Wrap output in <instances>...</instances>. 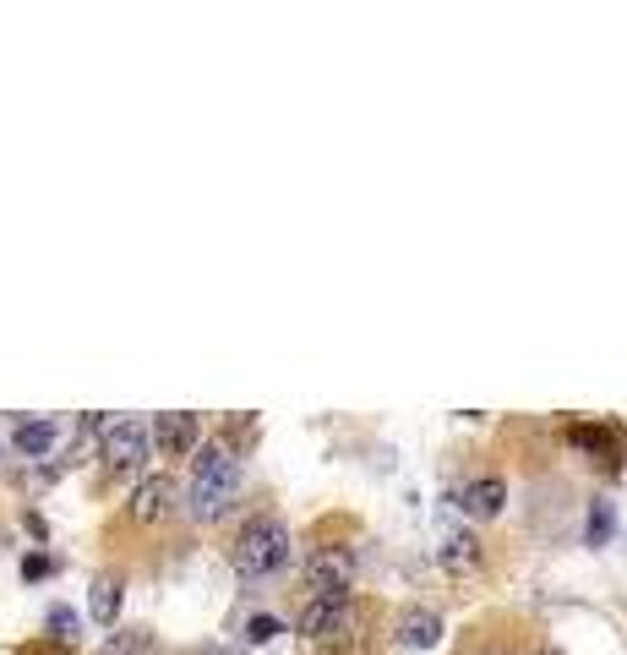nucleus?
Here are the masks:
<instances>
[{
	"label": "nucleus",
	"mask_w": 627,
	"mask_h": 655,
	"mask_svg": "<svg viewBox=\"0 0 627 655\" xmlns=\"http://www.w3.org/2000/svg\"><path fill=\"white\" fill-rule=\"evenodd\" d=\"M241 503V454L230 443H202L191 454V486H186V514L196 524L224 520Z\"/></svg>",
	"instance_id": "nucleus-1"
},
{
	"label": "nucleus",
	"mask_w": 627,
	"mask_h": 655,
	"mask_svg": "<svg viewBox=\"0 0 627 655\" xmlns=\"http://www.w3.org/2000/svg\"><path fill=\"white\" fill-rule=\"evenodd\" d=\"M230 563H235L241 580H273L290 563V530H284V520H273V514L246 520L241 535H235V546H230Z\"/></svg>",
	"instance_id": "nucleus-2"
},
{
	"label": "nucleus",
	"mask_w": 627,
	"mask_h": 655,
	"mask_svg": "<svg viewBox=\"0 0 627 655\" xmlns=\"http://www.w3.org/2000/svg\"><path fill=\"white\" fill-rule=\"evenodd\" d=\"M355 628H361L355 595H312V601L301 606V634H306L312 645H344Z\"/></svg>",
	"instance_id": "nucleus-3"
},
{
	"label": "nucleus",
	"mask_w": 627,
	"mask_h": 655,
	"mask_svg": "<svg viewBox=\"0 0 627 655\" xmlns=\"http://www.w3.org/2000/svg\"><path fill=\"white\" fill-rule=\"evenodd\" d=\"M104 470L110 475H131V470H142L148 454H153V443H148V426L142 421H115V426H104Z\"/></svg>",
	"instance_id": "nucleus-4"
},
{
	"label": "nucleus",
	"mask_w": 627,
	"mask_h": 655,
	"mask_svg": "<svg viewBox=\"0 0 627 655\" xmlns=\"http://www.w3.org/2000/svg\"><path fill=\"white\" fill-rule=\"evenodd\" d=\"M355 552L350 546H322V552H312V563H306V590L312 595H350V585H355Z\"/></svg>",
	"instance_id": "nucleus-5"
},
{
	"label": "nucleus",
	"mask_w": 627,
	"mask_h": 655,
	"mask_svg": "<svg viewBox=\"0 0 627 655\" xmlns=\"http://www.w3.org/2000/svg\"><path fill=\"white\" fill-rule=\"evenodd\" d=\"M148 443L159 449L164 458H191L202 449V421L191 410H170V415H153L148 426Z\"/></svg>",
	"instance_id": "nucleus-6"
},
{
	"label": "nucleus",
	"mask_w": 627,
	"mask_h": 655,
	"mask_svg": "<svg viewBox=\"0 0 627 655\" xmlns=\"http://www.w3.org/2000/svg\"><path fill=\"white\" fill-rule=\"evenodd\" d=\"M136 524H159L175 514V481L170 475H142L136 492H131V508H125Z\"/></svg>",
	"instance_id": "nucleus-7"
},
{
	"label": "nucleus",
	"mask_w": 627,
	"mask_h": 655,
	"mask_svg": "<svg viewBox=\"0 0 627 655\" xmlns=\"http://www.w3.org/2000/svg\"><path fill=\"white\" fill-rule=\"evenodd\" d=\"M502 503H507V481H497V475H475V481L458 492V508H464L469 520H497Z\"/></svg>",
	"instance_id": "nucleus-8"
},
{
	"label": "nucleus",
	"mask_w": 627,
	"mask_h": 655,
	"mask_svg": "<svg viewBox=\"0 0 627 655\" xmlns=\"http://www.w3.org/2000/svg\"><path fill=\"white\" fill-rule=\"evenodd\" d=\"M437 639H442V612L409 606V612L398 617V645H404V651H432Z\"/></svg>",
	"instance_id": "nucleus-9"
},
{
	"label": "nucleus",
	"mask_w": 627,
	"mask_h": 655,
	"mask_svg": "<svg viewBox=\"0 0 627 655\" xmlns=\"http://www.w3.org/2000/svg\"><path fill=\"white\" fill-rule=\"evenodd\" d=\"M437 563L453 574V580H458V574H475V568H481V541H475L469 530H447V535H442Z\"/></svg>",
	"instance_id": "nucleus-10"
},
{
	"label": "nucleus",
	"mask_w": 627,
	"mask_h": 655,
	"mask_svg": "<svg viewBox=\"0 0 627 655\" xmlns=\"http://www.w3.org/2000/svg\"><path fill=\"white\" fill-rule=\"evenodd\" d=\"M55 443H61V421H55V415H50V421H22V426L11 432V449L22 458L55 454Z\"/></svg>",
	"instance_id": "nucleus-11"
},
{
	"label": "nucleus",
	"mask_w": 627,
	"mask_h": 655,
	"mask_svg": "<svg viewBox=\"0 0 627 655\" xmlns=\"http://www.w3.org/2000/svg\"><path fill=\"white\" fill-rule=\"evenodd\" d=\"M121 601H125V580H121V574H99V580H93V590H88V612H93V623L115 628Z\"/></svg>",
	"instance_id": "nucleus-12"
},
{
	"label": "nucleus",
	"mask_w": 627,
	"mask_h": 655,
	"mask_svg": "<svg viewBox=\"0 0 627 655\" xmlns=\"http://www.w3.org/2000/svg\"><path fill=\"white\" fill-rule=\"evenodd\" d=\"M99 655H153V634L148 628H125V634H110V645Z\"/></svg>",
	"instance_id": "nucleus-13"
},
{
	"label": "nucleus",
	"mask_w": 627,
	"mask_h": 655,
	"mask_svg": "<svg viewBox=\"0 0 627 655\" xmlns=\"http://www.w3.org/2000/svg\"><path fill=\"white\" fill-rule=\"evenodd\" d=\"M611 530H617V514H611V503H595V508H589V524H584L589 546H606V541H611Z\"/></svg>",
	"instance_id": "nucleus-14"
},
{
	"label": "nucleus",
	"mask_w": 627,
	"mask_h": 655,
	"mask_svg": "<svg viewBox=\"0 0 627 655\" xmlns=\"http://www.w3.org/2000/svg\"><path fill=\"white\" fill-rule=\"evenodd\" d=\"M50 634H55L61 645L77 639V612H71V606H50Z\"/></svg>",
	"instance_id": "nucleus-15"
},
{
	"label": "nucleus",
	"mask_w": 627,
	"mask_h": 655,
	"mask_svg": "<svg viewBox=\"0 0 627 655\" xmlns=\"http://www.w3.org/2000/svg\"><path fill=\"white\" fill-rule=\"evenodd\" d=\"M279 634H284V623H279V617H251V623H246V639H251V645H273Z\"/></svg>",
	"instance_id": "nucleus-16"
},
{
	"label": "nucleus",
	"mask_w": 627,
	"mask_h": 655,
	"mask_svg": "<svg viewBox=\"0 0 627 655\" xmlns=\"http://www.w3.org/2000/svg\"><path fill=\"white\" fill-rule=\"evenodd\" d=\"M22 574H28V580H44V574H50V557H28Z\"/></svg>",
	"instance_id": "nucleus-17"
},
{
	"label": "nucleus",
	"mask_w": 627,
	"mask_h": 655,
	"mask_svg": "<svg viewBox=\"0 0 627 655\" xmlns=\"http://www.w3.org/2000/svg\"><path fill=\"white\" fill-rule=\"evenodd\" d=\"M196 655H235V651H224V645H202Z\"/></svg>",
	"instance_id": "nucleus-18"
},
{
	"label": "nucleus",
	"mask_w": 627,
	"mask_h": 655,
	"mask_svg": "<svg viewBox=\"0 0 627 655\" xmlns=\"http://www.w3.org/2000/svg\"><path fill=\"white\" fill-rule=\"evenodd\" d=\"M481 655H513V651H481Z\"/></svg>",
	"instance_id": "nucleus-19"
}]
</instances>
